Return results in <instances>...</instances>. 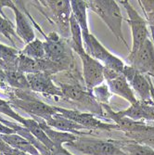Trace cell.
<instances>
[{"label": "cell", "instance_id": "1", "mask_svg": "<svg viewBox=\"0 0 154 155\" xmlns=\"http://www.w3.org/2000/svg\"><path fill=\"white\" fill-rule=\"evenodd\" d=\"M87 9L95 12L107 24L115 37L128 47L122 31L123 15L117 1L113 0H90L87 1Z\"/></svg>", "mask_w": 154, "mask_h": 155}, {"label": "cell", "instance_id": "2", "mask_svg": "<svg viewBox=\"0 0 154 155\" xmlns=\"http://www.w3.org/2000/svg\"><path fill=\"white\" fill-rule=\"evenodd\" d=\"M65 146L74 149L86 155H126L113 142V140H103L86 136H77L74 141Z\"/></svg>", "mask_w": 154, "mask_h": 155}, {"label": "cell", "instance_id": "3", "mask_svg": "<svg viewBox=\"0 0 154 155\" xmlns=\"http://www.w3.org/2000/svg\"><path fill=\"white\" fill-rule=\"evenodd\" d=\"M9 103L27 112L33 116V119L40 118L46 120L58 112L56 106H50L34 97L26 95L25 91L16 90L15 96L10 97Z\"/></svg>", "mask_w": 154, "mask_h": 155}, {"label": "cell", "instance_id": "4", "mask_svg": "<svg viewBox=\"0 0 154 155\" xmlns=\"http://www.w3.org/2000/svg\"><path fill=\"white\" fill-rule=\"evenodd\" d=\"M83 39L86 45V52L97 61H100L105 68L122 73L125 67L124 62L113 54H111L105 47L90 33L83 35Z\"/></svg>", "mask_w": 154, "mask_h": 155}, {"label": "cell", "instance_id": "5", "mask_svg": "<svg viewBox=\"0 0 154 155\" xmlns=\"http://www.w3.org/2000/svg\"><path fill=\"white\" fill-rule=\"evenodd\" d=\"M124 7L127 13V21L131 27L132 31V48L128 57L133 56L142 44L149 38V29L147 21L139 15V13L133 8L131 3L126 0L120 1Z\"/></svg>", "mask_w": 154, "mask_h": 155}, {"label": "cell", "instance_id": "6", "mask_svg": "<svg viewBox=\"0 0 154 155\" xmlns=\"http://www.w3.org/2000/svg\"><path fill=\"white\" fill-rule=\"evenodd\" d=\"M83 64V77L86 87L91 91L94 87L103 84L104 78V66L97 60L89 56L86 50L77 53Z\"/></svg>", "mask_w": 154, "mask_h": 155}, {"label": "cell", "instance_id": "7", "mask_svg": "<svg viewBox=\"0 0 154 155\" xmlns=\"http://www.w3.org/2000/svg\"><path fill=\"white\" fill-rule=\"evenodd\" d=\"M56 110L62 116L75 122L83 126L85 129H101V130H113L119 129L117 124L103 123L95 117L93 114L89 112H81L75 110H69L61 107H56Z\"/></svg>", "mask_w": 154, "mask_h": 155}, {"label": "cell", "instance_id": "8", "mask_svg": "<svg viewBox=\"0 0 154 155\" xmlns=\"http://www.w3.org/2000/svg\"><path fill=\"white\" fill-rule=\"evenodd\" d=\"M130 66L143 74L154 77V46L148 38L138 50L131 57L127 58Z\"/></svg>", "mask_w": 154, "mask_h": 155}, {"label": "cell", "instance_id": "9", "mask_svg": "<svg viewBox=\"0 0 154 155\" xmlns=\"http://www.w3.org/2000/svg\"><path fill=\"white\" fill-rule=\"evenodd\" d=\"M60 88L62 92L63 97H66L69 100L85 105L94 114H97L100 116H105L102 108L100 107V103L94 98L91 91H85L78 84L76 86V84H60Z\"/></svg>", "mask_w": 154, "mask_h": 155}, {"label": "cell", "instance_id": "10", "mask_svg": "<svg viewBox=\"0 0 154 155\" xmlns=\"http://www.w3.org/2000/svg\"><path fill=\"white\" fill-rule=\"evenodd\" d=\"M104 78L107 80V86L110 93L122 97L131 105L138 101L129 83L122 73L104 67Z\"/></svg>", "mask_w": 154, "mask_h": 155}, {"label": "cell", "instance_id": "11", "mask_svg": "<svg viewBox=\"0 0 154 155\" xmlns=\"http://www.w3.org/2000/svg\"><path fill=\"white\" fill-rule=\"evenodd\" d=\"M47 8H49L51 16L60 27L64 36H68L70 32V17L72 14L71 4L69 0H48L38 1Z\"/></svg>", "mask_w": 154, "mask_h": 155}, {"label": "cell", "instance_id": "12", "mask_svg": "<svg viewBox=\"0 0 154 155\" xmlns=\"http://www.w3.org/2000/svg\"><path fill=\"white\" fill-rule=\"evenodd\" d=\"M44 48L47 60L70 69V58L66 51L65 45L57 33L52 32L46 36Z\"/></svg>", "mask_w": 154, "mask_h": 155}, {"label": "cell", "instance_id": "13", "mask_svg": "<svg viewBox=\"0 0 154 155\" xmlns=\"http://www.w3.org/2000/svg\"><path fill=\"white\" fill-rule=\"evenodd\" d=\"M123 74L126 78L133 91L136 93L140 101H149L150 100V84L149 76L137 72L130 65H125Z\"/></svg>", "mask_w": 154, "mask_h": 155}, {"label": "cell", "instance_id": "14", "mask_svg": "<svg viewBox=\"0 0 154 155\" xmlns=\"http://www.w3.org/2000/svg\"><path fill=\"white\" fill-rule=\"evenodd\" d=\"M26 76L31 91L48 96L63 97L61 88L54 84L50 74L46 73H37L26 74Z\"/></svg>", "mask_w": 154, "mask_h": 155}, {"label": "cell", "instance_id": "15", "mask_svg": "<svg viewBox=\"0 0 154 155\" xmlns=\"http://www.w3.org/2000/svg\"><path fill=\"white\" fill-rule=\"evenodd\" d=\"M117 115L126 117L134 121H154V106L151 101H143L138 100L128 109L116 112Z\"/></svg>", "mask_w": 154, "mask_h": 155}, {"label": "cell", "instance_id": "16", "mask_svg": "<svg viewBox=\"0 0 154 155\" xmlns=\"http://www.w3.org/2000/svg\"><path fill=\"white\" fill-rule=\"evenodd\" d=\"M46 124L50 126V127L65 133H71L77 136H85L86 133L83 132L85 129L81 126L80 124H76L75 122L70 120L64 116H62L61 114L57 112V114H53L52 116L48 117V119L44 120Z\"/></svg>", "mask_w": 154, "mask_h": 155}, {"label": "cell", "instance_id": "17", "mask_svg": "<svg viewBox=\"0 0 154 155\" xmlns=\"http://www.w3.org/2000/svg\"><path fill=\"white\" fill-rule=\"evenodd\" d=\"M14 14H15V21H16V34L27 45L30 42L35 39V35L34 32L33 27L28 21L26 16L19 9L16 3L11 8Z\"/></svg>", "mask_w": 154, "mask_h": 155}, {"label": "cell", "instance_id": "18", "mask_svg": "<svg viewBox=\"0 0 154 155\" xmlns=\"http://www.w3.org/2000/svg\"><path fill=\"white\" fill-rule=\"evenodd\" d=\"M2 137L5 140V142L12 150L24 152L29 155H40L39 151L30 141H28L26 138L16 133L8 134V135L2 134Z\"/></svg>", "mask_w": 154, "mask_h": 155}, {"label": "cell", "instance_id": "19", "mask_svg": "<svg viewBox=\"0 0 154 155\" xmlns=\"http://www.w3.org/2000/svg\"><path fill=\"white\" fill-rule=\"evenodd\" d=\"M34 120H36L38 122V124L41 126V128L44 130L46 135L48 137V138L51 140L56 147H61L63 144L74 141V140L76 139V137H77L76 135H74V134H71V133L61 132V131H58V130L50 127V126H48L46 124V122L43 119L35 118Z\"/></svg>", "mask_w": 154, "mask_h": 155}, {"label": "cell", "instance_id": "20", "mask_svg": "<svg viewBox=\"0 0 154 155\" xmlns=\"http://www.w3.org/2000/svg\"><path fill=\"white\" fill-rule=\"evenodd\" d=\"M70 4H71L72 14L77 21L78 24L80 25L82 34L83 35L89 34L90 32L88 28L87 17V1H83V0H71Z\"/></svg>", "mask_w": 154, "mask_h": 155}, {"label": "cell", "instance_id": "21", "mask_svg": "<svg viewBox=\"0 0 154 155\" xmlns=\"http://www.w3.org/2000/svg\"><path fill=\"white\" fill-rule=\"evenodd\" d=\"M115 145L126 155H154V150L149 145L136 141H122L113 140Z\"/></svg>", "mask_w": 154, "mask_h": 155}, {"label": "cell", "instance_id": "22", "mask_svg": "<svg viewBox=\"0 0 154 155\" xmlns=\"http://www.w3.org/2000/svg\"><path fill=\"white\" fill-rule=\"evenodd\" d=\"M4 72L6 74L8 84L10 87L20 91L30 90L29 83H28L27 76L25 74L19 71V70H15V71H4Z\"/></svg>", "mask_w": 154, "mask_h": 155}, {"label": "cell", "instance_id": "23", "mask_svg": "<svg viewBox=\"0 0 154 155\" xmlns=\"http://www.w3.org/2000/svg\"><path fill=\"white\" fill-rule=\"evenodd\" d=\"M70 33L72 36V48L75 53L77 54L85 51L86 49L84 48V39L81 27L73 14H71V17H70Z\"/></svg>", "mask_w": 154, "mask_h": 155}, {"label": "cell", "instance_id": "24", "mask_svg": "<svg viewBox=\"0 0 154 155\" xmlns=\"http://www.w3.org/2000/svg\"><path fill=\"white\" fill-rule=\"evenodd\" d=\"M21 53L28 58L34 60H44L46 59V52L44 48V42L35 38L34 41L27 44Z\"/></svg>", "mask_w": 154, "mask_h": 155}, {"label": "cell", "instance_id": "25", "mask_svg": "<svg viewBox=\"0 0 154 155\" xmlns=\"http://www.w3.org/2000/svg\"><path fill=\"white\" fill-rule=\"evenodd\" d=\"M0 35H3L5 37H7L11 42L13 48L16 47L14 39L19 36L16 34L15 26L8 17H3L1 14H0Z\"/></svg>", "mask_w": 154, "mask_h": 155}, {"label": "cell", "instance_id": "26", "mask_svg": "<svg viewBox=\"0 0 154 155\" xmlns=\"http://www.w3.org/2000/svg\"><path fill=\"white\" fill-rule=\"evenodd\" d=\"M91 92H92L94 98L99 103L100 102V103H108L110 101V95H111L108 86L105 84H101L100 86L94 87L91 90Z\"/></svg>", "mask_w": 154, "mask_h": 155}, {"label": "cell", "instance_id": "27", "mask_svg": "<svg viewBox=\"0 0 154 155\" xmlns=\"http://www.w3.org/2000/svg\"><path fill=\"white\" fill-rule=\"evenodd\" d=\"M0 114H5L10 118H12L13 120L17 121V123H19L20 124H22V122L24 121V117L21 116L19 114L14 110L11 107V104L8 101H6L3 98H0Z\"/></svg>", "mask_w": 154, "mask_h": 155}, {"label": "cell", "instance_id": "28", "mask_svg": "<svg viewBox=\"0 0 154 155\" xmlns=\"http://www.w3.org/2000/svg\"><path fill=\"white\" fill-rule=\"evenodd\" d=\"M40 155H74V154H72L69 150L63 148V146H61V147H55L53 150L47 149Z\"/></svg>", "mask_w": 154, "mask_h": 155}, {"label": "cell", "instance_id": "29", "mask_svg": "<svg viewBox=\"0 0 154 155\" xmlns=\"http://www.w3.org/2000/svg\"><path fill=\"white\" fill-rule=\"evenodd\" d=\"M14 150H12L2 137V134H0V154L2 155H11L13 154Z\"/></svg>", "mask_w": 154, "mask_h": 155}, {"label": "cell", "instance_id": "30", "mask_svg": "<svg viewBox=\"0 0 154 155\" xmlns=\"http://www.w3.org/2000/svg\"><path fill=\"white\" fill-rule=\"evenodd\" d=\"M146 16V21L148 22V25L149 26V29L151 32V39L154 46V13L151 12H144Z\"/></svg>", "mask_w": 154, "mask_h": 155}, {"label": "cell", "instance_id": "31", "mask_svg": "<svg viewBox=\"0 0 154 155\" xmlns=\"http://www.w3.org/2000/svg\"><path fill=\"white\" fill-rule=\"evenodd\" d=\"M139 4L144 12L154 13V0H143V1H139Z\"/></svg>", "mask_w": 154, "mask_h": 155}, {"label": "cell", "instance_id": "32", "mask_svg": "<svg viewBox=\"0 0 154 155\" xmlns=\"http://www.w3.org/2000/svg\"><path fill=\"white\" fill-rule=\"evenodd\" d=\"M15 4V1H11V0H0V14L3 16V17H7L4 12H3V8H12L13 5Z\"/></svg>", "mask_w": 154, "mask_h": 155}, {"label": "cell", "instance_id": "33", "mask_svg": "<svg viewBox=\"0 0 154 155\" xmlns=\"http://www.w3.org/2000/svg\"><path fill=\"white\" fill-rule=\"evenodd\" d=\"M149 84H150V100H151V102L154 106V86H153L150 78H149Z\"/></svg>", "mask_w": 154, "mask_h": 155}, {"label": "cell", "instance_id": "34", "mask_svg": "<svg viewBox=\"0 0 154 155\" xmlns=\"http://www.w3.org/2000/svg\"><path fill=\"white\" fill-rule=\"evenodd\" d=\"M13 154H14V155H29V154H27V153H24V152H21V151L15 150H14V151H13Z\"/></svg>", "mask_w": 154, "mask_h": 155}, {"label": "cell", "instance_id": "35", "mask_svg": "<svg viewBox=\"0 0 154 155\" xmlns=\"http://www.w3.org/2000/svg\"><path fill=\"white\" fill-rule=\"evenodd\" d=\"M1 155H2V154H1ZM11 155H14V154H11Z\"/></svg>", "mask_w": 154, "mask_h": 155}, {"label": "cell", "instance_id": "36", "mask_svg": "<svg viewBox=\"0 0 154 155\" xmlns=\"http://www.w3.org/2000/svg\"><path fill=\"white\" fill-rule=\"evenodd\" d=\"M0 155H1V154H0Z\"/></svg>", "mask_w": 154, "mask_h": 155}]
</instances>
